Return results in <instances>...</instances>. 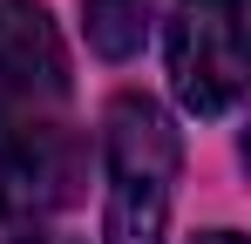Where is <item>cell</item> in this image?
<instances>
[{
	"label": "cell",
	"mask_w": 251,
	"mask_h": 244,
	"mask_svg": "<svg viewBox=\"0 0 251 244\" xmlns=\"http://www.w3.org/2000/svg\"><path fill=\"white\" fill-rule=\"evenodd\" d=\"M82 34L102 61H129L150 41V0H82Z\"/></svg>",
	"instance_id": "obj_5"
},
{
	"label": "cell",
	"mask_w": 251,
	"mask_h": 244,
	"mask_svg": "<svg viewBox=\"0 0 251 244\" xmlns=\"http://www.w3.org/2000/svg\"><path fill=\"white\" fill-rule=\"evenodd\" d=\"M170 88L190 116H231L245 95V0H176L170 7Z\"/></svg>",
	"instance_id": "obj_3"
},
{
	"label": "cell",
	"mask_w": 251,
	"mask_h": 244,
	"mask_svg": "<svg viewBox=\"0 0 251 244\" xmlns=\"http://www.w3.org/2000/svg\"><path fill=\"white\" fill-rule=\"evenodd\" d=\"M102 170H109V210L102 238L109 244H163L170 203H176V170H183V136L150 95H116L102 116Z\"/></svg>",
	"instance_id": "obj_1"
},
{
	"label": "cell",
	"mask_w": 251,
	"mask_h": 244,
	"mask_svg": "<svg viewBox=\"0 0 251 244\" xmlns=\"http://www.w3.org/2000/svg\"><path fill=\"white\" fill-rule=\"evenodd\" d=\"M0 95L7 102H68V48L41 0H0Z\"/></svg>",
	"instance_id": "obj_4"
},
{
	"label": "cell",
	"mask_w": 251,
	"mask_h": 244,
	"mask_svg": "<svg viewBox=\"0 0 251 244\" xmlns=\"http://www.w3.org/2000/svg\"><path fill=\"white\" fill-rule=\"evenodd\" d=\"M0 244H75V238L48 231L41 217H14V210H0Z\"/></svg>",
	"instance_id": "obj_6"
},
{
	"label": "cell",
	"mask_w": 251,
	"mask_h": 244,
	"mask_svg": "<svg viewBox=\"0 0 251 244\" xmlns=\"http://www.w3.org/2000/svg\"><path fill=\"white\" fill-rule=\"evenodd\" d=\"M88 143L75 122L48 102H7L0 95V210L14 217H48L82 197Z\"/></svg>",
	"instance_id": "obj_2"
},
{
	"label": "cell",
	"mask_w": 251,
	"mask_h": 244,
	"mask_svg": "<svg viewBox=\"0 0 251 244\" xmlns=\"http://www.w3.org/2000/svg\"><path fill=\"white\" fill-rule=\"evenodd\" d=\"M197 244H245V238H238V231H204Z\"/></svg>",
	"instance_id": "obj_7"
}]
</instances>
